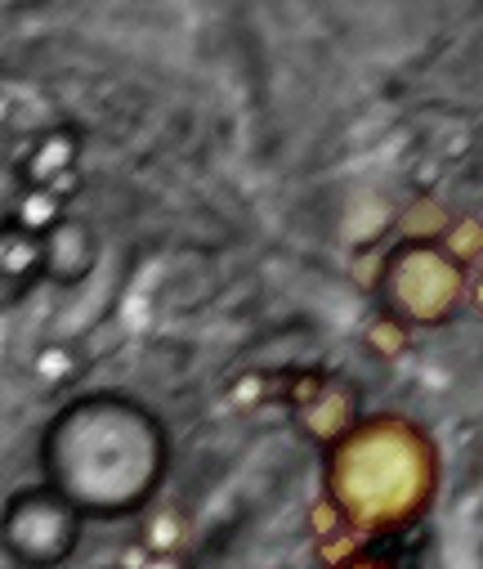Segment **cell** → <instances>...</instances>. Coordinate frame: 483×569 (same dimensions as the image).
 Returning a JSON list of instances; mask_svg holds the SVG:
<instances>
[{"label": "cell", "instance_id": "3957f363", "mask_svg": "<svg viewBox=\"0 0 483 569\" xmlns=\"http://www.w3.org/2000/svg\"><path fill=\"white\" fill-rule=\"evenodd\" d=\"M300 417H304V431L332 449V445L350 431V426L359 421V412H354V390H345V386H322L318 399H309Z\"/></svg>", "mask_w": 483, "mask_h": 569}, {"label": "cell", "instance_id": "6da1fadb", "mask_svg": "<svg viewBox=\"0 0 483 569\" xmlns=\"http://www.w3.org/2000/svg\"><path fill=\"white\" fill-rule=\"evenodd\" d=\"M328 498L359 533H394L421 520L439 489V453L412 417H359L328 449Z\"/></svg>", "mask_w": 483, "mask_h": 569}, {"label": "cell", "instance_id": "277c9868", "mask_svg": "<svg viewBox=\"0 0 483 569\" xmlns=\"http://www.w3.org/2000/svg\"><path fill=\"white\" fill-rule=\"evenodd\" d=\"M403 238L407 242H443V233L452 229V216H447V207H439L434 198H421V202H412L407 211H403Z\"/></svg>", "mask_w": 483, "mask_h": 569}, {"label": "cell", "instance_id": "52a82bcc", "mask_svg": "<svg viewBox=\"0 0 483 569\" xmlns=\"http://www.w3.org/2000/svg\"><path fill=\"white\" fill-rule=\"evenodd\" d=\"M309 529H313L318 538H332V533H341V529H350V525H345V516H341V507H336L332 498H318V502L309 507Z\"/></svg>", "mask_w": 483, "mask_h": 569}, {"label": "cell", "instance_id": "9c48e42d", "mask_svg": "<svg viewBox=\"0 0 483 569\" xmlns=\"http://www.w3.org/2000/svg\"><path fill=\"white\" fill-rule=\"evenodd\" d=\"M336 569H394V565L381 560V556H354V560H345V565H336Z\"/></svg>", "mask_w": 483, "mask_h": 569}, {"label": "cell", "instance_id": "5b68a950", "mask_svg": "<svg viewBox=\"0 0 483 569\" xmlns=\"http://www.w3.org/2000/svg\"><path fill=\"white\" fill-rule=\"evenodd\" d=\"M443 256L452 260V264H479V256H483V220H474V216H465V220H452V229L443 233Z\"/></svg>", "mask_w": 483, "mask_h": 569}, {"label": "cell", "instance_id": "7a4b0ae2", "mask_svg": "<svg viewBox=\"0 0 483 569\" xmlns=\"http://www.w3.org/2000/svg\"><path fill=\"white\" fill-rule=\"evenodd\" d=\"M381 292H385L390 315L403 328L407 323L434 328V323H443V319L456 315V306L465 297V269L452 264L443 256V247L403 242L385 260V269H381Z\"/></svg>", "mask_w": 483, "mask_h": 569}, {"label": "cell", "instance_id": "8992f818", "mask_svg": "<svg viewBox=\"0 0 483 569\" xmlns=\"http://www.w3.org/2000/svg\"><path fill=\"white\" fill-rule=\"evenodd\" d=\"M368 346H372L376 355H390V359H394V355L407 350V328H403L394 315H381V319L368 328Z\"/></svg>", "mask_w": 483, "mask_h": 569}, {"label": "cell", "instance_id": "ba28073f", "mask_svg": "<svg viewBox=\"0 0 483 569\" xmlns=\"http://www.w3.org/2000/svg\"><path fill=\"white\" fill-rule=\"evenodd\" d=\"M354 556H359V529H341L332 538H322V560H328L332 569L345 565V560H354Z\"/></svg>", "mask_w": 483, "mask_h": 569}, {"label": "cell", "instance_id": "8fae6325", "mask_svg": "<svg viewBox=\"0 0 483 569\" xmlns=\"http://www.w3.org/2000/svg\"><path fill=\"white\" fill-rule=\"evenodd\" d=\"M479 269H483V256H479Z\"/></svg>", "mask_w": 483, "mask_h": 569}, {"label": "cell", "instance_id": "30bf717a", "mask_svg": "<svg viewBox=\"0 0 483 569\" xmlns=\"http://www.w3.org/2000/svg\"><path fill=\"white\" fill-rule=\"evenodd\" d=\"M470 301H474V310H479V315H483V278H479V282H474V292H470Z\"/></svg>", "mask_w": 483, "mask_h": 569}]
</instances>
